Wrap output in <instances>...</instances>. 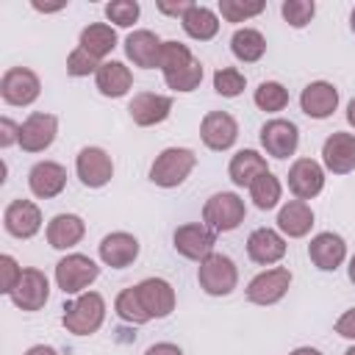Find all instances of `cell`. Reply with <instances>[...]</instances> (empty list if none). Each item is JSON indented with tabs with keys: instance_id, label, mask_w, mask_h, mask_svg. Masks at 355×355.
<instances>
[{
	"instance_id": "obj_1",
	"label": "cell",
	"mask_w": 355,
	"mask_h": 355,
	"mask_svg": "<svg viewBox=\"0 0 355 355\" xmlns=\"http://www.w3.org/2000/svg\"><path fill=\"white\" fill-rule=\"evenodd\" d=\"M103 319H105V300L97 291L78 294L75 300H69L64 305V313H61V324L72 336H92V333H97Z\"/></svg>"
},
{
	"instance_id": "obj_2",
	"label": "cell",
	"mask_w": 355,
	"mask_h": 355,
	"mask_svg": "<svg viewBox=\"0 0 355 355\" xmlns=\"http://www.w3.org/2000/svg\"><path fill=\"white\" fill-rule=\"evenodd\" d=\"M194 166H197L194 150H189V147H166V150H161L155 155V161L150 166V180L155 186H161V189H175L191 175Z\"/></svg>"
},
{
	"instance_id": "obj_3",
	"label": "cell",
	"mask_w": 355,
	"mask_h": 355,
	"mask_svg": "<svg viewBox=\"0 0 355 355\" xmlns=\"http://www.w3.org/2000/svg\"><path fill=\"white\" fill-rule=\"evenodd\" d=\"M197 283L208 297H227L239 286V269L230 255L225 252H211L205 261L197 266Z\"/></svg>"
},
{
	"instance_id": "obj_4",
	"label": "cell",
	"mask_w": 355,
	"mask_h": 355,
	"mask_svg": "<svg viewBox=\"0 0 355 355\" xmlns=\"http://www.w3.org/2000/svg\"><path fill=\"white\" fill-rule=\"evenodd\" d=\"M247 216V205L236 191H219L211 194L202 205V222L214 233H230L236 230Z\"/></svg>"
},
{
	"instance_id": "obj_5",
	"label": "cell",
	"mask_w": 355,
	"mask_h": 355,
	"mask_svg": "<svg viewBox=\"0 0 355 355\" xmlns=\"http://www.w3.org/2000/svg\"><path fill=\"white\" fill-rule=\"evenodd\" d=\"M97 277L100 266L83 252H69L55 263V286L64 294H83Z\"/></svg>"
},
{
	"instance_id": "obj_6",
	"label": "cell",
	"mask_w": 355,
	"mask_h": 355,
	"mask_svg": "<svg viewBox=\"0 0 355 355\" xmlns=\"http://www.w3.org/2000/svg\"><path fill=\"white\" fill-rule=\"evenodd\" d=\"M42 94V83L39 75L28 67H8L0 78V97L6 105H31L36 103V97Z\"/></svg>"
},
{
	"instance_id": "obj_7",
	"label": "cell",
	"mask_w": 355,
	"mask_h": 355,
	"mask_svg": "<svg viewBox=\"0 0 355 355\" xmlns=\"http://www.w3.org/2000/svg\"><path fill=\"white\" fill-rule=\"evenodd\" d=\"M288 286H291V269L288 266H272V269L255 275L247 283L244 294L252 305H275L286 297Z\"/></svg>"
},
{
	"instance_id": "obj_8",
	"label": "cell",
	"mask_w": 355,
	"mask_h": 355,
	"mask_svg": "<svg viewBox=\"0 0 355 355\" xmlns=\"http://www.w3.org/2000/svg\"><path fill=\"white\" fill-rule=\"evenodd\" d=\"M175 241V250L189 258V261H205L211 252H214V244H216V233L205 225V222H186L175 230L172 236Z\"/></svg>"
},
{
	"instance_id": "obj_9",
	"label": "cell",
	"mask_w": 355,
	"mask_h": 355,
	"mask_svg": "<svg viewBox=\"0 0 355 355\" xmlns=\"http://www.w3.org/2000/svg\"><path fill=\"white\" fill-rule=\"evenodd\" d=\"M8 297L19 311H42L50 300V280L42 269H22V277Z\"/></svg>"
},
{
	"instance_id": "obj_10",
	"label": "cell",
	"mask_w": 355,
	"mask_h": 355,
	"mask_svg": "<svg viewBox=\"0 0 355 355\" xmlns=\"http://www.w3.org/2000/svg\"><path fill=\"white\" fill-rule=\"evenodd\" d=\"M58 136V119L44 111L28 114V119L19 125V147L25 153H44Z\"/></svg>"
},
{
	"instance_id": "obj_11",
	"label": "cell",
	"mask_w": 355,
	"mask_h": 355,
	"mask_svg": "<svg viewBox=\"0 0 355 355\" xmlns=\"http://www.w3.org/2000/svg\"><path fill=\"white\" fill-rule=\"evenodd\" d=\"M200 139L214 153L230 150L239 139V122L227 111H208L200 122Z\"/></svg>"
},
{
	"instance_id": "obj_12",
	"label": "cell",
	"mask_w": 355,
	"mask_h": 355,
	"mask_svg": "<svg viewBox=\"0 0 355 355\" xmlns=\"http://www.w3.org/2000/svg\"><path fill=\"white\" fill-rule=\"evenodd\" d=\"M75 172L83 186L103 189L114 178V161L103 147H83L75 158Z\"/></svg>"
},
{
	"instance_id": "obj_13",
	"label": "cell",
	"mask_w": 355,
	"mask_h": 355,
	"mask_svg": "<svg viewBox=\"0 0 355 355\" xmlns=\"http://www.w3.org/2000/svg\"><path fill=\"white\" fill-rule=\"evenodd\" d=\"M288 189L297 200H313L322 189H324V166L313 158H297L291 166H288Z\"/></svg>"
},
{
	"instance_id": "obj_14",
	"label": "cell",
	"mask_w": 355,
	"mask_h": 355,
	"mask_svg": "<svg viewBox=\"0 0 355 355\" xmlns=\"http://www.w3.org/2000/svg\"><path fill=\"white\" fill-rule=\"evenodd\" d=\"M3 227L14 239H33L42 230V211L33 200H11L3 211Z\"/></svg>"
},
{
	"instance_id": "obj_15",
	"label": "cell",
	"mask_w": 355,
	"mask_h": 355,
	"mask_svg": "<svg viewBox=\"0 0 355 355\" xmlns=\"http://www.w3.org/2000/svg\"><path fill=\"white\" fill-rule=\"evenodd\" d=\"M297 144H300V130L291 119H269L261 128V147L266 150V155H272L277 161L294 155Z\"/></svg>"
},
{
	"instance_id": "obj_16",
	"label": "cell",
	"mask_w": 355,
	"mask_h": 355,
	"mask_svg": "<svg viewBox=\"0 0 355 355\" xmlns=\"http://www.w3.org/2000/svg\"><path fill=\"white\" fill-rule=\"evenodd\" d=\"M136 294L150 319H166L175 311V288L164 277H144L136 283Z\"/></svg>"
},
{
	"instance_id": "obj_17",
	"label": "cell",
	"mask_w": 355,
	"mask_h": 355,
	"mask_svg": "<svg viewBox=\"0 0 355 355\" xmlns=\"http://www.w3.org/2000/svg\"><path fill=\"white\" fill-rule=\"evenodd\" d=\"M322 164L333 175H349L355 169V133H330L322 144Z\"/></svg>"
},
{
	"instance_id": "obj_18",
	"label": "cell",
	"mask_w": 355,
	"mask_h": 355,
	"mask_svg": "<svg viewBox=\"0 0 355 355\" xmlns=\"http://www.w3.org/2000/svg\"><path fill=\"white\" fill-rule=\"evenodd\" d=\"M308 258L316 269L322 272H336L344 258H347V241L333 233V230H324V233H316L308 244Z\"/></svg>"
},
{
	"instance_id": "obj_19",
	"label": "cell",
	"mask_w": 355,
	"mask_h": 355,
	"mask_svg": "<svg viewBox=\"0 0 355 355\" xmlns=\"http://www.w3.org/2000/svg\"><path fill=\"white\" fill-rule=\"evenodd\" d=\"M128 111L139 128H153V125H161L172 114V97L155 94V92H139L133 94Z\"/></svg>"
},
{
	"instance_id": "obj_20",
	"label": "cell",
	"mask_w": 355,
	"mask_h": 355,
	"mask_svg": "<svg viewBox=\"0 0 355 355\" xmlns=\"http://www.w3.org/2000/svg\"><path fill=\"white\" fill-rule=\"evenodd\" d=\"M67 186V169L55 161H39L28 172V189L39 200H53Z\"/></svg>"
},
{
	"instance_id": "obj_21",
	"label": "cell",
	"mask_w": 355,
	"mask_h": 355,
	"mask_svg": "<svg viewBox=\"0 0 355 355\" xmlns=\"http://www.w3.org/2000/svg\"><path fill=\"white\" fill-rule=\"evenodd\" d=\"M300 108L311 119H327L338 108V89L327 80H313L300 94Z\"/></svg>"
},
{
	"instance_id": "obj_22",
	"label": "cell",
	"mask_w": 355,
	"mask_h": 355,
	"mask_svg": "<svg viewBox=\"0 0 355 355\" xmlns=\"http://www.w3.org/2000/svg\"><path fill=\"white\" fill-rule=\"evenodd\" d=\"M247 255L258 266H272V263L283 261V255H286V239H283V233H277L272 227L252 230L250 239H247Z\"/></svg>"
},
{
	"instance_id": "obj_23",
	"label": "cell",
	"mask_w": 355,
	"mask_h": 355,
	"mask_svg": "<svg viewBox=\"0 0 355 355\" xmlns=\"http://www.w3.org/2000/svg\"><path fill=\"white\" fill-rule=\"evenodd\" d=\"M100 261L111 269H125L130 266L136 258H139V239L125 233V230H116V233H108L103 241H100Z\"/></svg>"
},
{
	"instance_id": "obj_24",
	"label": "cell",
	"mask_w": 355,
	"mask_h": 355,
	"mask_svg": "<svg viewBox=\"0 0 355 355\" xmlns=\"http://www.w3.org/2000/svg\"><path fill=\"white\" fill-rule=\"evenodd\" d=\"M161 47L164 42L153 31H144V28L128 33L125 39V55L141 69H155L161 64Z\"/></svg>"
},
{
	"instance_id": "obj_25",
	"label": "cell",
	"mask_w": 355,
	"mask_h": 355,
	"mask_svg": "<svg viewBox=\"0 0 355 355\" xmlns=\"http://www.w3.org/2000/svg\"><path fill=\"white\" fill-rule=\"evenodd\" d=\"M47 244L53 250H69L75 244H80L83 233H86V222L78 214H55L47 222Z\"/></svg>"
},
{
	"instance_id": "obj_26",
	"label": "cell",
	"mask_w": 355,
	"mask_h": 355,
	"mask_svg": "<svg viewBox=\"0 0 355 355\" xmlns=\"http://www.w3.org/2000/svg\"><path fill=\"white\" fill-rule=\"evenodd\" d=\"M313 227V211L305 200H288L277 211V230L288 239H302Z\"/></svg>"
},
{
	"instance_id": "obj_27",
	"label": "cell",
	"mask_w": 355,
	"mask_h": 355,
	"mask_svg": "<svg viewBox=\"0 0 355 355\" xmlns=\"http://www.w3.org/2000/svg\"><path fill=\"white\" fill-rule=\"evenodd\" d=\"M94 83L103 97H125L133 86V72L122 61H103L94 75Z\"/></svg>"
},
{
	"instance_id": "obj_28",
	"label": "cell",
	"mask_w": 355,
	"mask_h": 355,
	"mask_svg": "<svg viewBox=\"0 0 355 355\" xmlns=\"http://www.w3.org/2000/svg\"><path fill=\"white\" fill-rule=\"evenodd\" d=\"M263 172H269V166H266V158L258 153V150H239L233 158H230V166H227V175H230V180L236 183V186H252V180L258 178V175H263Z\"/></svg>"
},
{
	"instance_id": "obj_29",
	"label": "cell",
	"mask_w": 355,
	"mask_h": 355,
	"mask_svg": "<svg viewBox=\"0 0 355 355\" xmlns=\"http://www.w3.org/2000/svg\"><path fill=\"white\" fill-rule=\"evenodd\" d=\"M180 25H183L186 36H191L197 42H208V39H214L219 33V17H216V11H211L208 6H200V3H194L183 14Z\"/></svg>"
},
{
	"instance_id": "obj_30",
	"label": "cell",
	"mask_w": 355,
	"mask_h": 355,
	"mask_svg": "<svg viewBox=\"0 0 355 355\" xmlns=\"http://www.w3.org/2000/svg\"><path fill=\"white\" fill-rule=\"evenodd\" d=\"M78 47H83L89 55H94L100 61V58H105L116 47V31L108 22H92V25H86L80 31Z\"/></svg>"
},
{
	"instance_id": "obj_31",
	"label": "cell",
	"mask_w": 355,
	"mask_h": 355,
	"mask_svg": "<svg viewBox=\"0 0 355 355\" xmlns=\"http://www.w3.org/2000/svg\"><path fill=\"white\" fill-rule=\"evenodd\" d=\"M230 50H233V55H236L239 61L255 64V61H261L263 53H266V39H263V33L255 31V28H239V31L230 36Z\"/></svg>"
},
{
	"instance_id": "obj_32",
	"label": "cell",
	"mask_w": 355,
	"mask_h": 355,
	"mask_svg": "<svg viewBox=\"0 0 355 355\" xmlns=\"http://www.w3.org/2000/svg\"><path fill=\"white\" fill-rule=\"evenodd\" d=\"M280 197H283V186H280V180H277L272 172L258 175V178L252 180V186H250V200H252L255 208H261V211H272V208L280 202Z\"/></svg>"
},
{
	"instance_id": "obj_33",
	"label": "cell",
	"mask_w": 355,
	"mask_h": 355,
	"mask_svg": "<svg viewBox=\"0 0 355 355\" xmlns=\"http://www.w3.org/2000/svg\"><path fill=\"white\" fill-rule=\"evenodd\" d=\"M252 100H255V105L261 111L277 114V111H283L288 105V89L283 83H277V80H263V83H258Z\"/></svg>"
},
{
	"instance_id": "obj_34",
	"label": "cell",
	"mask_w": 355,
	"mask_h": 355,
	"mask_svg": "<svg viewBox=\"0 0 355 355\" xmlns=\"http://www.w3.org/2000/svg\"><path fill=\"white\" fill-rule=\"evenodd\" d=\"M114 311H116V316H119L122 322H130V324H144V322H150V316H147V311H144V305H141V300H139V294H136V286L122 288V291L116 294Z\"/></svg>"
},
{
	"instance_id": "obj_35",
	"label": "cell",
	"mask_w": 355,
	"mask_h": 355,
	"mask_svg": "<svg viewBox=\"0 0 355 355\" xmlns=\"http://www.w3.org/2000/svg\"><path fill=\"white\" fill-rule=\"evenodd\" d=\"M266 8L263 0H219V14L227 22H247Z\"/></svg>"
},
{
	"instance_id": "obj_36",
	"label": "cell",
	"mask_w": 355,
	"mask_h": 355,
	"mask_svg": "<svg viewBox=\"0 0 355 355\" xmlns=\"http://www.w3.org/2000/svg\"><path fill=\"white\" fill-rule=\"evenodd\" d=\"M194 61H197V58L191 55V50H189L186 44H180V42H164L158 69H161L164 75H169V72H178V69H183V67H189V64H194Z\"/></svg>"
},
{
	"instance_id": "obj_37",
	"label": "cell",
	"mask_w": 355,
	"mask_h": 355,
	"mask_svg": "<svg viewBox=\"0 0 355 355\" xmlns=\"http://www.w3.org/2000/svg\"><path fill=\"white\" fill-rule=\"evenodd\" d=\"M244 86H247V78L236 67H219L214 72V89L222 97H239L244 92Z\"/></svg>"
},
{
	"instance_id": "obj_38",
	"label": "cell",
	"mask_w": 355,
	"mask_h": 355,
	"mask_svg": "<svg viewBox=\"0 0 355 355\" xmlns=\"http://www.w3.org/2000/svg\"><path fill=\"white\" fill-rule=\"evenodd\" d=\"M164 83L172 92H194L202 83V64L194 61V64H189V67H183L178 72H169V75H164Z\"/></svg>"
},
{
	"instance_id": "obj_39",
	"label": "cell",
	"mask_w": 355,
	"mask_h": 355,
	"mask_svg": "<svg viewBox=\"0 0 355 355\" xmlns=\"http://www.w3.org/2000/svg\"><path fill=\"white\" fill-rule=\"evenodd\" d=\"M280 14L291 28H305L316 14V3L313 0H283Z\"/></svg>"
},
{
	"instance_id": "obj_40",
	"label": "cell",
	"mask_w": 355,
	"mask_h": 355,
	"mask_svg": "<svg viewBox=\"0 0 355 355\" xmlns=\"http://www.w3.org/2000/svg\"><path fill=\"white\" fill-rule=\"evenodd\" d=\"M139 14H141V6H139L136 0H111V3L105 6L108 22H114V25H119V28H130V25L139 19Z\"/></svg>"
},
{
	"instance_id": "obj_41",
	"label": "cell",
	"mask_w": 355,
	"mask_h": 355,
	"mask_svg": "<svg viewBox=\"0 0 355 355\" xmlns=\"http://www.w3.org/2000/svg\"><path fill=\"white\" fill-rule=\"evenodd\" d=\"M103 61H97L94 55H89L83 47H75L69 55H67V72L72 78H86V75H97Z\"/></svg>"
},
{
	"instance_id": "obj_42",
	"label": "cell",
	"mask_w": 355,
	"mask_h": 355,
	"mask_svg": "<svg viewBox=\"0 0 355 355\" xmlns=\"http://www.w3.org/2000/svg\"><path fill=\"white\" fill-rule=\"evenodd\" d=\"M0 272H3V294H11L14 291V286L19 283V277H22V266L17 263V258L14 255H0Z\"/></svg>"
},
{
	"instance_id": "obj_43",
	"label": "cell",
	"mask_w": 355,
	"mask_h": 355,
	"mask_svg": "<svg viewBox=\"0 0 355 355\" xmlns=\"http://www.w3.org/2000/svg\"><path fill=\"white\" fill-rule=\"evenodd\" d=\"M11 144H19V125L11 116H3L0 119V147L6 150Z\"/></svg>"
},
{
	"instance_id": "obj_44",
	"label": "cell",
	"mask_w": 355,
	"mask_h": 355,
	"mask_svg": "<svg viewBox=\"0 0 355 355\" xmlns=\"http://www.w3.org/2000/svg\"><path fill=\"white\" fill-rule=\"evenodd\" d=\"M191 6H194L191 0H180V3H166V0H158V3H155V8H158L161 14L175 17V19H183V14H186Z\"/></svg>"
},
{
	"instance_id": "obj_45",
	"label": "cell",
	"mask_w": 355,
	"mask_h": 355,
	"mask_svg": "<svg viewBox=\"0 0 355 355\" xmlns=\"http://www.w3.org/2000/svg\"><path fill=\"white\" fill-rule=\"evenodd\" d=\"M336 333L344 336V338H352V341H355V308L344 311V313L336 319Z\"/></svg>"
},
{
	"instance_id": "obj_46",
	"label": "cell",
	"mask_w": 355,
	"mask_h": 355,
	"mask_svg": "<svg viewBox=\"0 0 355 355\" xmlns=\"http://www.w3.org/2000/svg\"><path fill=\"white\" fill-rule=\"evenodd\" d=\"M144 355H183V349L178 344H169V341H158L153 347H147Z\"/></svg>"
},
{
	"instance_id": "obj_47",
	"label": "cell",
	"mask_w": 355,
	"mask_h": 355,
	"mask_svg": "<svg viewBox=\"0 0 355 355\" xmlns=\"http://www.w3.org/2000/svg\"><path fill=\"white\" fill-rule=\"evenodd\" d=\"M22 355H58V352H55L50 344H33V347H31V349H25Z\"/></svg>"
},
{
	"instance_id": "obj_48",
	"label": "cell",
	"mask_w": 355,
	"mask_h": 355,
	"mask_svg": "<svg viewBox=\"0 0 355 355\" xmlns=\"http://www.w3.org/2000/svg\"><path fill=\"white\" fill-rule=\"evenodd\" d=\"M288 355H322L316 347H297V349H291Z\"/></svg>"
},
{
	"instance_id": "obj_49",
	"label": "cell",
	"mask_w": 355,
	"mask_h": 355,
	"mask_svg": "<svg viewBox=\"0 0 355 355\" xmlns=\"http://www.w3.org/2000/svg\"><path fill=\"white\" fill-rule=\"evenodd\" d=\"M67 3H58V6H42V3H33V8L36 11H44V14H50V11H58V8H64Z\"/></svg>"
},
{
	"instance_id": "obj_50",
	"label": "cell",
	"mask_w": 355,
	"mask_h": 355,
	"mask_svg": "<svg viewBox=\"0 0 355 355\" xmlns=\"http://www.w3.org/2000/svg\"><path fill=\"white\" fill-rule=\"evenodd\" d=\"M347 122L355 128V97L349 100V105H347Z\"/></svg>"
},
{
	"instance_id": "obj_51",
	"label": "cell",
	"mask_w": 355,
	"mask_h": 355,
	"mask_svg": "<svg viewBox=\"0 0 355 355\" xmlns=\"http://www.w3.org/2000/svg\"><path fill=\"white\" fill-rule=\"evenodd\" d=\"M347 275H349V280H352V286H355V255L349 258V266H347Z\"/></svg>"
},
{
	"instance_id": "obj_52",
	"label": "cell",
	"mask_w": 355,
	"mask_h": 355,
	"mask_svg": "<svg viewBox=\"0 0 355 355\" xmlns=\"http://www.w3.org/2000/svg\"><path fill=\"white\" fill-rule=\"evenodd\" d=\"M349 28H352V33H355V8H352V14H349Z\"/></svg>"
},
{
	"instance_id": "obj_53",
	"label": "cell",
	"mask_w": 355,
	"mask_h": 355,
	"mask_svg": "<svg viewBox=\"0 0 355 355\" xmlns=\"http://www.w3.org/2000/svg\"><path fill=\"white\" fill-rule=\"evenodd\" d=\"M344 355H355V344H352V347H349V349H347Z\"/></svg>"
}]
</instances>
